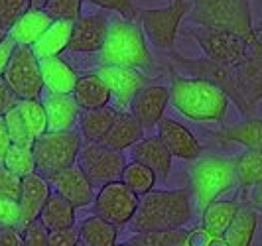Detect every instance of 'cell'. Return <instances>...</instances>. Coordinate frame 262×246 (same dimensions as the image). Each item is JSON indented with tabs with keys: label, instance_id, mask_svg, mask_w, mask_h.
<instances>
[{
	"label": "cell",
	"instance_id": "obj_1",
	"mask_svg": "<svg viewBox=\"0 0 262 246\" xmlns=\"http://www.w3.org/2000/svg\"><path fill=\"white\" fill-rule=\"evenodd\" d=\"M170 103L195 122H223L229 97L223 89L201 77L184 75L170 65Z\"/></svg>",
	"mask_w": 262,
	"mask_h": 246
},
{
	"label": "cell",
	"instance_id": "obj_2",
	"mask_svg": "<svg viewBox=\"0 0 262 246\" xmlns=\"http://www.w3.org/2000/svg\"><path fill=\"white\" fill-rule=\"evenodd\" d=\"M191 189H152L140 197L136 215L128 222L130 231L152 233L184 229L193 219Z\"/></svg>",
	"mask_w": 262,
	"mask_h": 246
},
{
	"label": "cell",
	"instance_id": "obj_3",
	"mask_svg": "<svg viewBox=\"0 0 262 246\" xmlns=\"http://www.w3.org/2000/svg\"><path fill=\"white\" fill-rule=\"evenodd\" d=\"M99 65H122L148 71L154 67L146 34L136 20L115 16L108 20V36L99 52Z\"/></svg>",
	"mask_w": 262,
	"mask_h": 246
},
{
	"label": "cell",
	"instance_id": "obj_4",
	"mask_svg": "<svg viewBox=\"0 0 262 246\" xmlns=\"http://www.w3.org/2000/svg\"><path fill=\"white\" fill-rule=\"evenodd\" d=\"M189 20L199 28L238 34L250 43L258 41L262 24L254 28L249 0H191Z\"/></svg>",
	"mask_w": 262,
	"mask_h": 246
},
{
	"label": "cell",
	"instance_id": "obj_5",
	"mask_svg": "<svg viewBox=\"0 0 262 246\" xmlns=\"http://www.w3.org/2000/svg\"><path fill=\"white\" fill-rule=\"evenodd\" d=\"M236 185L235 158L207 154L199 155L191 168V193L199 209L217 201L223 193Z\"/></svg>",
	"mask_w": 262,
	"mask_h": 246
},
{
	"label": "cell",
	"instance_id": "obj_6",
	"mask_svg": "<svg viewBox=\"0 0 262 246\" xmlns=\"http://www.w3.org/2000/svg\"><path fill=\"white\" fill-rule=\"evenodd\" d=\"M83 144H85L83 136L75 130L46 132L34 142L36 171L50 180L55 173L75 166Z\"/></svg>",
	"mask_w": 262,
	"mask_h": 246
},
{
	"label": "cell",
	"instance_id": "obj_7",
	"mask_svg": "<svg viewBox=\"0 0 262 246\" xmlns=\"http://www.w3.org/2000/svg\"><path fill=\"white\" fill-rule=\"evenodd\" d=\"M170 61H171V67L178 69V71H182L184 75L207 79L213 85H217L219 89H223L227 93V97L236 104V108L245 117L252 115V110H250V106L245 101V97L238 91V85H236V77H235V67L217 63V61H213L209 57H185V55L176 53L173 50L170 52Z\"/></svg>",
	"mask_w": 262,
	"mask_h": 246
},
{
	"label": "cell",
	"instance_id": "obj_8",
	"mask_svg": "<svg viewBox=\"0 0 262 246\" xmlns=\"http://www.w3.org/2000/svg\"><path fill=\"white\" fill-rule=\"evenodd\" d=\"M191 10V0H170L164 8L138 10V22L144 30L146 39L160 52L170 53L176 43L180 24Z\"/></svg>",
	"mask_w": 262,
	"mask_h": 246
},
{
	"label": "cell",
	"instance_id": "obj_9",
	"mask_svg": "<svg viewBox=\"0 0 262 246\" xmlns=\"http://www.w3.org/2000/svg\"><path fill=\"white\" fill-rule=\"evenodd\" d=\"M138 205H140V197L120 180L101 185L93 199L95 215L113 222L118 229L130 222L138 211Z\"/></svg>",
	"mask_w": 262,
	"mask_h": 246
},
{
	"label": "cell",
	"instance_id": "obj_10",
	"mask_svg": "<svg viewBox=\"0 0 262 246\" xmlns=\"http://www.w3.org/2000/svg\"><path fill=\"white\" fill-rule=\"evenodd\" d=\"M4 81L18 99H39L43 91V79L39 69V59L32 48L18 46L10 63L4 71Z\"/></svg>",
	"mask_w": 262,
	"mask_h": 246
},
{
	"label": "cell",
	"instance_id": "obj_11",
	"mask_svg": "<svg viewBox=\"0 0 262 246\" xmlns=\"http://www.w3.org/2000/svg\"><path fill=\"white\" fill-rule=\"evenodd\" d=\"M77 164L87 173L93 185L101 187L105 183L118 182L122 177L126 160L122 152H117L103 142H85L79 152Z\"/></svg>",
	"mask_w": 262,
	"mask_h": 246
},
{
	"label": "cell",
	"instance_id": "obj_12",
	"mask_svg": "<svg viewBox=\"0 0 262 246\" xmlns=\"http://www.w3.org/2000/svg\"><path fill=\"white\" fill-rule=\"evenodd\" d=\"M189 36L199 43L205 57L217 63L235 67L238 65L249 52L250 41L233 32L223 30H207V28H191Z\"/></svg>",
	"mask_w": 262,
	"mask_h": 246
},
{
	"label": "cell",
	"instance_id": "obj_13",
	"mask_svg": "<svg viewBox=\"0 0 262 246\" xmlns=\"http://www.w3.org/2000/svg\"><path fill=\"white\" fill-rule=\"evenodd\" d=\"M97 73L105 79L113 95V106L117 110H130L132 99L142 87L150 85V77L136 67L122 65H99Z\"/></svg>",
	"mask_w": 262,
	"mask_h": 246
},
{
	"label": "cell",
	"instance_id": "obj_14",
	"mask_svg": "<svg viewBox=\"0 0 262 246\" xmlns=\"http://www.w3.org/2000/svg\"><path fill=\"white\" fill-rule=\"evenodd\" d=\"M235 77L238 91L245 97L250 110L262 101V41L250 43L245 59L235 65Z\"/></svg>",
	"mask_w": 262,
	"mask_h": 246
},
{
	"label": "cell",
	"instance_id": "obj_15",
	"mask_svg": "<svg viewBox=\"0 0 262 246\" xmlns=\"http://www.w3.org/2000/svg\"><path fill=\"white\" fill-rule=\"evenodd\" d=\"M108 36V20L105 14L79 16L73 22V34L67 52L73 53H99Z\"/></svg>",
	"mask_w": 262,
	"mask_h": 246
},
{
	"label": "cell",
	"instance_id": "obj_16",
	"mask_svg": "<svg viewBox=\"0 0 262 246\" xmlns=\"http://www.w3.org/2000/svg\"><path fill=\"white\" fill-rule=\"evenodd\" d=\"M168 104H170V87L150 83L142 87L132 99L130 113L146 132L156 128L158 122L164 118V110Z\"/></svg>",
	"mask_w": 262,
	"mask_h": 246
},
{
	"label": "cell",
	"instance_id": "obj_17",
	"mask_svg": "<svg viewBox=\"0 0 262 246\" xmlns=\"http://www.w3.org/2000/svg\"><path fill=\"white\" fill-rule=\"evenodd\" d=\"M50 183H52L53 191H57L61 197H66L75 209H83L93 205L95 185L87 177V173L81 169L79 164L52 175Z\"/></svg>",
	"mask_w": 262,
	"mask_h": 246
},
{
	"label": "cell",
	"instance_id": "obj_18",
	"mask_svg": "<svg viewBox=\"0 0 262 246\" xmlns=\"http://www.w3.org/2000/svg\"><path fill=\"white\" fill-rule=\"evenodd\" d=\"M158 138L170 150V154L184 162H195L201 155V144L191 130L178 120L162 118L158 122Z\"/></svg>",
	"mask_w": 262,
	"mask_h": 246
},
{
	"label": "cell",
	"instance_id": "obj_19",
	"mask_svg": "<svg viewBox=\"0 0 262 246\" xmlns=\"http://www.w3.org/2000/svg\"><path fill=\"white\" fill-rule=\"evenodd\" d=\"M52 183L41 173H30L22 180V193H20V211H22V222L20 229L28 227L30 222L38 220L41 209L46 205L48 197L52 193Z\"/></svg>",
	"mask_w": 262,
	"mask_h": 246
},
{
	"label": "cell",
	"instance_id": "obj_20",
	"mask_svg": "<svg viewBox=\"0 0 262 246\" xmlns=\"http://www.w3.org/2000/svg\"><path fill=\"white\" fill-rule=\"evenodd\" d=\"M43 106L48 115V132H67L75 130L81 118V106L73 99V95H46Z\"/></svg>",
	"mask_w": 262,
	"mask_h": 246
},
{
	"label": "cell",
	"instance_id": "obj_21",
	"mask_svg": "<svg viewBox=\"0 0 262 246\" xmlns=\"http://www.w3.org/2000/svg\"><path fill=\"white\" fill-rule=\"evenodd\" d=\"M132 160L140 162L156 173L158 182H166L170 177L171 160L173 155L164 146V142L158 136H144L140 142L132 146Z\"/></svg>",
	"mask_w": 262,
	"mask_h": 246
},
{
	"label": "cell",
	"instance_id": "obj_22",
	"mask_svg": "<svg viewBox=\"0 0 262 246\" xmlns=\"http://www.w3.org/2000/svg\"><path fill=\"white\" fill-rule=\"evenodd\" d=\"M43 89L53 95H71L77 85L79 73L61 55L39 59Z\"/></svg>",
	"mask_w": 262,
	"mask_h": 246
},
{
	"label": "cell",
	"instance_id": "obj_23",
	"mask_svg": "<svg viewBox=\"0 0 262 246\" xmlns=\"http://www.w3.org/2000/svg\"><path fill=\"white\" fill-rule=\"evenodd\" d=\"M73 99L77 101L81 110H93V108H103L108 106L113 101L111 89L105 83V79L101 77L97 71L79 75L77 85L73 89Z\"/></svg>",
	"mask_w": 262,
	"mask_h": 246
},
{
	"label": "cell",
	"instance_id": "obj_24",
	"mask_svg": "<svg viewBox=\"0 0 262 246\" xmlns=\"http://www.w3.org/2000/svg\"><path fill=\"white\" fill-rule=\"evenodd\" d=\"M142 138H144V128L134 118V115L130 110H118L113 126L108 128L106 136L101 142L117 152H124L136 142H140Z\"/></svg>",
	"mask_w": 262,
	"mask_h": 246
},
{
	"label": "cell",
	"instance_id": "obj_25",
	"mask_svg": "<svg viewBox=\"0 0 262 246\" xmlns=\"http://www.w3.org/2000/svg\"><path fill=\"white\" fill-rule=\"evenodd\" d=\"M53 18L46 12L43 8H30L16 24H14L8 34L14 38L18 46H26V48H34L38 43V39L46 34V30L52 26Z\"/></svg>",
	"mask_w": 262,
	"mask_h": 246
},
{
	"label": "cell",
	"instance_id": "obj_26",
	"mask_svg": "<svg viewBox=\"0 0 262 246\" xmlns=\"http://www.w3.org/2000/svg\"><path fill=\"white\" fill-rule=\"evenodd\" d=\"M221 144H241L245 150H260L262 152V118L247 117L243 122L223 126L213 134Z\"/></svg>",
	"mask_w": 262,
	"mask_h": 246
},
{
	"label": "cell",
	"instance_id": "obj_27",
	"mask_svg": "<svg viewBox=\"0 0 262 246\" xmlns=\"http://www.w3.org/2000/svg\"><path fill=\"white\" fill-rule=\"evenodd\" d=\"M258 229V211L250 205V201H241V209L235 220L223 234L227 246H250Z\"/></svg>",
	"mask_w": 262,
	"mask_h": 246
},
{
	"label": "cell",
	"instance_id": "obj_28",
	"mask_svg": "<svg viewBox=\"0 0 262 246\" xmlns=\"http://www.w3.org/2000/svg\"><path fill=\"white\" fill-rule=\"evenodd\" d=\"M236 185L241 187V201H247L249 193L262 185V152L260 150H245L235 158Z\"/></svg>",
	"mask_w": 262,
	"mask_h": 246
},
{
	"label": "cell",
	"instance_id": "obj_29",
	"mask_svg": "<svg viewBox=\"0 0 262 246\" xmlns=\"http://www.w3.org/2000/svg\"><path fill=\"white\" fill-rule=\"evenodd\" d=\"M75 211L77 209L73 207L66 197L57 193V191H52L46 205L39 213L38 220L50 231H61V229H69V227H75Z\"/></svg>",
	"mask_w": 262,
	"mask_h": 246
},
{
	"label": "cell",
	"instance_id": "obj_30",
	"mask_svg": "<svg viewBox=\"0 0 262 246\" xmlns=\"http://www.w3.org/2000/svg\"><path fill=\"white\" fill-rule=\"evenodd\" d=\"M71 34H73V22H69V20H53L52 26L46 30V34L38 39V43L32 50L38 55V59L61 55L69 48Z\"/></svg>",
	"mask_w": 262,
	"mask_h": 246
},
{
	"label": "cell",
	"instance_id": "obj_31",
	"mask_svg": "<svg viewBox=\"0 0 262 246\" xmlns=\"http://www.w3.org/2000/svg\"><path fill=\"white\" fill-rule=\"evenodd\" d=\"M238 209L241 201L236 199H217L201 211V227L217 236H223L231 222L235 220Z\"/></svg>",
	"mask_w": 262,
	"mask_h": 246
},
{
	"label": "cell",
	"instance_id": "obj_32",
	"mask_svg": "<svg viewBox=\"0 0 262 246\" xmlns=\"http://www.w3.org/2000/svg\"><path fill=\"white\" fill-rule=\"evenodd\" d=\"M117 108L115 106H103V108H93V110H83L79 118V128L85 142H101L106 136L108 128L113 126L117 118Z\"/></svg>",
	"mask_w": 262,
	"mask_h": 246
},
{
	"label": "cell",
	"instance_id": "obj_33",
	"mask_svg": "<svg viewBox=\"0 0 262 246\" xmlns=\"http://www.w3.org/2000/svg\"><path fill=\"white\" fill-rule=\"evenodd\" d=\"M117 236L118 227L97 215L83 219L79 225V238L85 246H115Z\"/></svg>",
	"mask_w": 262,
	"mask_h": 246
},
{
	"label": "cell",
	"instance_id": "obj_34",
	"mask_svg": "<svg viewBox=\"0 0 262 246\" xmlns=\"http://www.w3.org/2000/svg\"><path fill=\"white\" fill-rule=\"evenodd\" d=\"M16 106L34 140H38L39 136L48 132V115H46V106L39 99H20Z\"/></svg>",
	"mask_w": 262,
	"mask_h": 246
},
{
	"label": "cell",
	"instance_id": "obj_35",
	"mask_svg": "<svg viewBox=\"0 0 262 246\" xmlns=\"http://www.w3.org/2000/svg\"><path fill=\"white\" fill-rule=\"evenodd\" d=\"M120 182L124 183V185H128L138 197H142V195L150 193V191L156 187L158 177H156V173L148 168V166L132 160L130 164H126L124 169H122Z\"/></svg>",
	"mask_w": 262,
	"mask_h": 246
},
{
	"label": "cell",
	"instance_id": "obj_36",
	"mask_svg": "<svg viewBox=\"0 0 262 246\" xmlns=\"http://www.w3.org/2000/svg\"><path fill=\"white\" fill-rule=\"evenodd\" d=\"M2 164L14 171L20 177H26L30 173H36V158L32 144H12L4 155Z\"/></svg>",
	"mask_w": 262,
	"mask_h": 246
},
{
	"label": "cell",
	"instance_id": "obj_37",
	"mask_svg": "<svg viewBox=\"0 0 262 246\" xmlns=\"http://www.w3.org/2000/svg\"><path fill=\"white\" fill-rule=\"evenodd\" d=\"M185 229L171 231H152V233H136L130 242L134 246H182L185 240Z\"/></svg>",
	"mask_w": 262,
	"mask_h": 246
},
{
	"label": "cell",
	"instance_id": "obj_38",
	"mask_svg": "<svg viewBox=\"0 0 262 246\" xmlns=\"http://www.w3.org/2000/svg\"><path fill=\"white\" fill-rule=\"evenodd\" d=\"M32 8V0H0V28L6 32Z\"/></svg>",
	"mask_w": 262,
	"mask_h": 246
},
{
	"label": "cell",
	"instance_id": "obj_39",
	"mask_svg": "<svg viewBox=\"0 0 262 246\" xmlns=\"http://www.w3.org/2000/svg\"><path fill=\"white\" fill-rule=\"evenodd\" d=\"M85 0H48L43 10L52 16L53 20H69L75 22L81 16V6Z\"/></svg>",
	"mask_w": 262,
	"mask_h": 246
},
{
	"label": "cell",
	"instance_id": "obj_40",
	"mask_svg": "<svg viewBox=\"0 0 262 246\" xmlns=\"http://www.w3.org/2000/svg\"><path fill=\"white\" fill-rule=\"evenodd\" d=\"M4 122H6V128H8V134H10L12 144H32V146H34L36 140H34L32 134L28 132L26 124H24V120H22L20 113H18V106L10 108V110L4 115Z\"/></svg>",
	"mask_w": 262,
	"mask_h": 246
},
{
	"label": "cell",
	"instance_id": "obj_41",
	"mask_svg": "<svg viewBox=\"0 0 262 246\" xmlns=\"http://www.w3.org/2000/svg\"><path fill=\"white\" fill-rule=\"evenodd\" d=\"M93 6H99L101 10L115 12L126 20H138V8L132 0H87Z\"/></svg>",
	"mask_w": 262,
	"mask_h": 246
},
{
	"label": "cell",
	"instance_id": "obj_42",
	"mask_svg": "<svg viewBox=\"0 0 262 246\" xmlns=\"http://www.w3.org/2000/svg\"><path fill=\"white\" fill-rule=\"evenodd\" d=\"M182 246H227L223 236L209 233L207 229H203L201 225L189 229L185 234V240Z\"/></svg>",
	"mask_w": 262,
	"mask_h": 246
},
{
	"label": "cell",
	"instance_id": "obj_43",
	"mask_svg": "<svg viewBox=\"0 0 262 246\" xmlns=\"http://www.w3.org/2000/svg\"><path fill=\"white\" fill-rule=\"evenodd\" d=\"M20 222H22L20 201L0 195V227H20Z\"/></svg>",
	"mask_w": 262,
	"mask_h": 246
},
{
	"label": "cell",
	"instance_id": "obj_44",
	"mask_svg": "<svg viewBox=\"0 0 262 246\" xmlns=\"http://www.w3.org/2000/svg\"><path fill=\"white\" fill-rule=\"evenodd\" d=\"M22 180H24V177L16 175L14 171H10V169L0 162V195L12 197V199H20V193H22Z\"/></svg>",
	"mask_w": 262,
	"mask_h": 246
},
{
	"label": "cell",
	"instance_id": "obj_45",
	"mask_svg": "<svg viewBox=\"0 0 262 246\" xmlns=\"http://www.w3.org/2000/svg\"><path fill=\"white\" fill-rule=\"evenodd\" d=\"M24 233V244L26 246H50V231L39 222L34 220L22 229Z\"/></svg>",
	"mask_w": 262,
	"mask_h": 246
},
{
	"label": "cell",
	"instance_id": "obj_46",
	"mask_svg": "<svg viewBox=\"0 0 262 246\" xmlns=\"http://www.w3.org/2000/svg\"><path fill=\"white\" fill-rule=\"evenodd\" d=\"M79 240H81L79 238V227H69V229L50 233V246H75Z\"/></svg>",
	"mask_w": 262,
	"mask_h": 246
},
{
	"label": "cell",
	"instance_id": "obj_47",
	"mask_svg": "<svg viewBox=\"0 0 262 246\" xmlns=\"http://www.w3.org/2000/svg\"><path fill=\"white\" fill-rule=\"evenodd\" d=\"M0 246H26L20 227H0Z\"/></svg>",
	"mask_w": 262,
	"mask_h": 246
},
{
	"label": "cell",
	"instance_id": "obj_48",
	"mask_svg": "<svg viewBox=\"0 0 262 246\" xmlns=\"http://www.w3.org/2000/svg\"><path fill=\"white\" fill-rule=\"evenodd\" d=\"M18 101L20 99L14 95L10 85L4 81V77H0V117H4L10 108H14L18 104Z\"/></svg>",
	"mask_w": 262,
	"mask_h": 246
},
{
	"label": "cell",
	"instance_id": "obj_49",
	"mask_svg": "<svg viewBox=\"0 0 262 246\" xmlns=\"http://www.w3.org/2000/svg\"><path fill=\"white\" fill-rule=\"evenodd\" d=\"M16 48H18V43L14 41V38L10 34L0 41V77L4 75V71H6V67H8L14 52H16Z\"/></svg>",
	"mask_w": 262,
	"mask_h": 246
},
{
	"label": "cell",
	"instance_id": "obj_50",
	"mask_svg": "<svg viewBox=\"0 0 262 246\" xmlns=\"http://www.w3.org/2000/svg\"><path fill=\"white\" fill-rule=\"evenodd\" d=\"M10 146H12V140H10V134L6 128V122H4V117H0V162L4 160Z\"/></svg>",
	"mask_w": 262,
	"mask_h": 246
},
{
	"label": "cell",
	"instance_id": "obj_51",
	"mask_svg": "<svg viewBox=\"0 0 262 246\" xmlns=\"http://www.w3.org/2000/svg\"><path fill=\"white\" fill-rule=\"evenodd\" d=\"M249 201H250V205H252V207L256 209V211H260V213H262V185H258V187H254V189L250 191Z\"/></svg>",
	"mask_w": 262,
	"mask_h": 246
},
{
	"label": "cell",
	"instance_id": "obj_52",
	"mask_svg": "<svg viewBox=\"0 0 262 246\" xmlns=\"http://www.w3.org/2000/svg\"><path fill=\"white\" fill-rule=\"evenodd\" d=\"M48 4V0H32V6L34 8H43Z\"/></svg>",
	"mask_w": 262,
	"mask_h": 246
},
{
	"label": "cell",
	"instance_id": "obj_53",
	"mask_svg": "<svg viewBox=\"0 0 262 246\" xmlns=\"http://www.w3.org/2000/svg\"><path fill=\"white\" fill-rule=\"evenodd\" d=\"M6 36H8V32H6L4 28H0V41H2V39L6 38Z\"/></svg>",
	"mask_w": 262,
	"mask_h": 246
},
{
	"label": "cell",
	"instance_id": "obj_54",
	"mask_svg": "<svg viewBox=\"0 0 262 246\" xmlns=\"http://www.w3.org/2000/svg\"><path fill=\"white\" fill-rule=\"evenodd\" d=\"M115 246H134V244H132L130 240H128V242H124V244H115Z\"/></svg>",
	"mask_w": 262,
	"mask_h": 246
},
{
	"label": "cell",
	"instance_id": "obj_55",
	"mask_svg": "<svg viewBox=\"0 0 262 246\" xmlns=\"http://www.w3.org/2000/svg\"><path fill=\"white\" fill-rule=\"evenodd\" d=\"M75 246H85V244H83V242H81V240H79V242H77V244H75Z\"/></svg>",
	"mask_w": 262,
	"mask_h": 246
}]
</instances>
